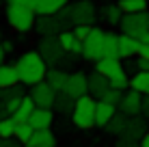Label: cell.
I'll return each mask as SVG.
<instances>
[{"instance_id":"cell-7","label":"cell","mask_w":149,"mask_h":147,"mask_svg":"<svg viewBox=\"0 0 149 147\" xmlns=\"http://www.w3.org/2000/svg\"><path fill=\"white\" fill-rule=\"evenodd\" d=\"M104 37H106V33L102 28H97V26L91 28V33L86 35L84 41H82V56L89 59V61L102 59V52H104Z\"/></svg>"},{"instance_id":"cell-10","label":"cell","mask_w":149,"mask_h":147,"mask_svg":"<svg viewBox=\"0 0 149 147\" xmlns=\"http://www.w3.org/2000/svg\"><path fill=\"white\" fill-rule=\"evenodd\" d=\"M63 91L69 95V98H74V100L89 95V76H84L82 72H74V74H69L67 84H65V89H63Z\"/></svg>"},{"instance_id":"cell-22","label":"cell","mask_w":149,"mask_h":147,"mask_svg":"<svg viewBox=\"0 0 149 147\" xmlns=\"http://www.w3.org/2000/svg\"><path fill=\"white\" fill-rule=\"evenodd\" d=\"M15 84H19V74L15 65H0V89L15 87Z\"/></svg>"},{"instance_id":"cell-23","label":"cell","mask_w":149,"mask_h":147,"mask_svg":"<svg viewBox=\"0 0 149 147\" xmlns=\"http://www.w3.org/2000/svg\"><path fill=\"white\" fill-rule=\"evenodd\" d=\"M35 108H37V106H35L33 98H30V95H24L22 102H19V106L15 108V113L11 115V117H13L15 121H28V117L33 115V110H35Z\"/></svg>"},{"instance_id":"cell-37","label":"cell","mask_w":149,"mask_h":147,"mask_svg":"<svg viewBox=\"0 0 149 147\" xmlns=\"http://www.w3.org/2000/svg\"><path fill=\"white\" fill-rule=\"evenodd\" d=\"M9 4H22V7H30L35 11V4H37V0H7Z\"/></svg>"},{"instance_id":"cell-1","label":"cell","mask_w":149,"mask_h":147,"mask_svg":"<svg viewBox=\"0 0 149 147\" xmlns=\"http://www.w3.org/2000/svg\"><path fill=\"white\" fill-rule=\"evenodd\" d=\"M15 69H17V74H19V82L26 84V87H33V84L45 80L48 63L43 61V56H41L37 50H30V52H24L22 56L17 59Z\"/></svg>"},{"instance_id":"cell-3","label":"cell","mask_w":149,"mask_h":147,"mask_svg":"<svg viewBox=\"0 0 149 147\" xmlns=\"http://www.w3.org/2000/svg\"><path fill=\"white\" fill-rule=\"evenodd\" d=\"M95 98L93 95H84V98H78L74 104V110H71V119H74V125L80 130H89L95 128Z\"/></svg>"},{"instance_id":"cell-29","label":"cell","mask_w":149,"mask_h":147,"mask_svg":"<svg viewBox=\"0 0 149 147\" xmlns=\"http://www.w3.org/2000/svg\"><path fill=\"white\" fill-rule=\"evenodd\" d=\"M147 0H119V7L123 13H143L147 11Z\"/></svg>"},{"instance_id":"cell-9","label":"cell","mask_w":149,"mask_h":147,"mask_svg":"<svg viewBox=\"0 0 149 147\" xmlns=\"http://www.w3.org/2000/svg\"><path fill=\"white\" fill-rule=\"evenodd\" d=\"M30 98H33L35 106H39V108H52L56 100V91L45 80H41V82L30 87Z\"/></svg>"},{"instance_id":"cell-20","label":"cell","mask_w":149,"mask_h":147,"mask_svg":"<svg viewBox=\"0 0 149 147\" xmlns=\"http://www.w3.org/2000/svg\"><path fill=\"white\" fill-rule=\"evenodd\" d=\"M26 147H56V136L52 130H35Z\"/></svg>"},{"instance_id":"cell-12","label":"cell","mask_w":149,"mask_h":147,"mask_svg":"<svg viewBox=\"0 0 149 147\" xmlns=\"http://www.w3.org/2000/svg\"><path fill=\"white\" fill-rule=\"evenodd\" d=\"M95 72H100L102 76H106L108 80L117 78V76L125 74V69H123V63L121 59H110V56H102L95 61Z\"/></svg>"},{"instance_id":"cell-41","label":"cell","mask_w":149,"mask_h":147,"mask_svg":"<svg viewBox=\"0 0 149 147\" xmlns=\"http://www.w3.org/2000/svg\"><path fill=\"white\" fill-rule=\"evenodd\" d=\"M4 117H11V115H9V110H7V102L0 98V119H4Z\"/></svg>"},{"instance_id":"cell-35","label":"cell","mask_w":149,"mask_h":147,"mask_svg":"<svg viewBox=\"0 0 149 147\" xmlns=\"http://www.w3.org/2000/svg\"><path fill=\"white\" fill-rule=\"evenodd\" d=\"M115 147H141V141H134V139H125V136H119Z\"/></svg>"},{"instance_id":"cell-14","label":"cell","mask_w":149,"mask_h":147,"mask_svg":"<svg viewBox=\"0 0 149 147\" xmlns=\"http://www.w3.org/2000/svg\"><path fill=\"white\" fill-rule=\"evenodd\" d=\"M54 121V115H52V108H35L33 115L28 117V123L33 125V130H50Z\"/></svg>"},{"instance_id":"cell-43","label":"cell","mask_w":149,"mask_h":147,"mask_svg":"<svg viewBox=\"0 0 149 147\" xmlns=\"http://www.w3.org/2000/svg\"><path fill=\"white\" fill-rule=\"evenodd\" d=\"M0 43H2L4 52H11V50H13V41H0Z\"/></svg>"},{"instance_id":"cell-33","label":"cell","mask_w":149,"mask_h":147,"mask_svg":"<svg viewBox=\"0 0 149 147\" xmlns=\"http://www.w3.org/2000/svg\"><path fill=\"white\" fill-rule=\"evenodd\" d=\"M110 87L112 89H127L130 87V78H127V74H121V76H117V78H112L110 80Z\"/></svg>"},{"instance_id":"cell-45","label":"cell","mask_w":149,"mask_h":147,"mask_svg":"<svg viewBox=\"0 0 149 147\" xmlns=\"http://www.w3.org/2000/svg\"><path fill=\"white\" fill-rule=\"evenodd\" d=\"M138 41H141V43H149V30H147V33H145V35H143V37H141V39H138Z\"/></svg>"},{"instance_id":"cell-6","label":"cell","mask_w":149,"mask_h":147,"mask_svg":"<svg viewBox=\"0 0 149 147\" xmlns=\"http://www.w3.org/2000/svg\"><path fill=\"white\" fill-rule=\"evenodd\" d=\"M119 26L123 30V35L141 39L149 30V13L147 11H143V13H123Z\"/></svg>"},{"instance_id":"cell-4","label":"cell","mask_w":149,"mask_h":147,"mask_svg":"<svg viewBox=\"0 0 149 147\" xmlns=\"http://www.w3.org/2000/svg\"><path fill=\"white\" fill-rule=\"evenodd\" d=\"M37 52L43 56V61L48 63V67H63V65L69 63V54L63 50L58 37H41Z\"/></svg>"},{"instance_id":"cell-21","label":"cell","mask_w":149,"mask_h":147,"mask_svg":"<svg viewBox=\"0 0 149 147\" xmlns=\"http://www.w3.org/2000/svg\"><path fill=\"white\" fill-rule=\"evenodd\" d=\"M69 0H37L35 4V13L37 15H52L58 13L63 7H67Z\"/></svg>"},{"instance_id":"cell-28","label":"cell","mask_w":149,"mask_h":147,"mask_svg":"<svg viewBox=\"0 0 149 147\" xmlns=\"http://www.w3.org/2000/svg\"><path fill=\"white\" fill-rule=\"evenodd\" d=\"M125 115L123 113H115V117H112L108 123L104 125V130L108 134H112V136H121V132H123V128H125Z\"/></svg>"},{"instance_id":"cell-19","label":"cell","mask_w":149,"mask_h":147,"mask_svg":"<svg viewBox=\"0 0 149 147\" xmlns=\"http://www.w3.org/2000/svg\"><path fill=\"white\" fill-rule=\"evenodd\" d=\"M115 113H117V106L100 100L97 106H95V125H97V128H104V125L115 117Z\"/></svg>"},{"instance_id":"cell-25","label":"cell","mask_w":149,"mask_h":147,"mask_svg":"<svg viewBox=\"0 0 149 147\" xmlns=\"http://www.w3.org/2000/svg\"><path fill=\"white\" fill-rule=\"evenodd\" d=\"M130 89L138 91L141 95H149V72H136L130 78Z\"/></svg>"},{"instance_id":"cell-5","label":"cell","mask_w":149,"mask_h":147,"mask_svg":"<svg viewBox=\"0 0 149 147\" xmlns=\"http://www.w3.org/2000/svg\"><path fill=\"white\" fill-rule=\"evenodd\" d=\"M35 17H37V13L30 7H22V4H9L7 7V22L17 33H28L35 26Z\"/></svg>"},{"instance_id":"cell-39","label":"cell","mask_w":149,"mask_h":147,"mask_svg":"<svg viewBox=\"0 0 149 147\" xmlns=\"http://www.w3.org/2000/svg\"><path fill=\"white\" fill-rule=\"evenodd\" d=\"M0 147H22L19 145V141L17 139H0Z\"/></svg>"},{"instance_id":"cell-36","label":"cell","mask_w":149,"mask_h":147,"mask_svg":"<svg viewBox=\"0 0 149 147\" xmlns=\"http://www.w3.org/2000/svg\"><path fill=\"white\" fill-rule=\"evenodd\" d=\"M125 63H123V69H125V74H130V72H138V65H136V61H132V59H123Z\"/></svg>"},{"instance_id":"cell-27","label":"cell","mask_w":149,"mask_h":147,"mask_svg":"<svg viewBox=\"0 0 149 147\" xmlns=\"http://www.w3.org/2000/svg\"><path fill=\"white\" fill-rule=\"evenodd\" d=\"M102 15H104V20L112 26H119L121 24V17H123V11L119 4H104L102 7Z\"/></svg>"},{"instance_id":"cell-30","label":"cell","mask_w":149,"mask_h":147,"mask_svg":"<svg viewBox=\"0 0 149 147\" xmlns=\"http://www.w3.org/2000/svg\"><path fill=\"white\" fill-rule=\"evenodd\" d=\"M33 125L28 123V121H17V125H15V139L19 141V143H24L26 145L28 141H30V136H33Z\"/></svg>"},{"instance_id":"cell-26","label":"cell","mask_w":149,"mask_h":147,"mask_svg":"<svg viewBox=\"0 0 149 147\" xmlns=\"http://www.w3.org/2000/svg\"><path fill=\"white\" fill-rule=\"evenodd\" d=\"M102 56L119 59V35L106 33V37H104V52H102Z\"/></svg>"},{"instance_id":"cell-31","label":"cell","mask_w":149,"mask_h":147,"mask_svg":"<svg viewBox=\"0 0 149 147\" xmlns=\"http://www.w3.org/2000/svg\"><path fill=\"white\" fill-rule=\"evenodd\" d=\"M15 125H17V121L13 117L0 119V139H13L15 136Z\"/></svg>"},{"instance_id":"cell-15","label":"cell","mask_w":149,"mask_h":147,"mask_svg":"<svg viewBox=\"0 0 149 147\" xmlns=\"http://www.w3.org/2000/svg\"><path fill=\"white\" fill-rule=\"evenodd\" d=\"M143 43L138 41L136 37H130V35H119V59H132L136 54H141Z\"/></svg>"},{"instance_id":"cell-17","label":"cell","mask_w":149,"mask_h":147,"mask_svg":"<svg viewBox=\"0 0 149 147\" xmlns=\"http://www.w3.org/2000/svg\"><path fill=\"white\" fill-rule=\"evenodd\" d=\"M58 41L61 45H63V50L67 54H71V56H78V54H82V41L78 37H76V33L74 30H63V33L58 35Z\"/></svg>"},{"instance_id":"cell-8","label":"cell","mask_w":149,"mask_h":147,"mask_svg":"<svg viewBox=\"0 0 149 147\" xmlns=\"http://www.w3.org/2000/svg\"><path fill=\"white\" fill-rule=\"evenodd\" d=\"M35 30H37L41 37H58L67 28L61 22L58 13H52V15H37L35 17Z\"/></svg>"},{"instance_id":"cell-47","label":"cell","mask_w":149,"mask_h":147,"mask_svg":"<svg viewBox=\"0 0 149 147\" xmlns=\"http://www.w3.org/2000/svg\"><path fill=\"white\" fill-rule=\"evenodd\" d=\"M147 2H149V0H147Z\"/></svg>"},{"instance_id":"cell-42","label":"cell","mask_w":149,"mask_h":147,"mask_svg":"<svg viewBox=\"0 0 149 147\" xmlns=\"http://www.w3.org/2000/svg\"><path fill=\"white\" fill-rule=\"evenodd\" d=\"M138 56H145V59H149V43H143L141 54H138Z\"/></svg>"},{"instance_id":"cell-2","label":"cell","mask_w":149,"mask_h":147,"mask_svg":"<svg viewBox=\"0 0 149 147\" xmlns=\"http://www.w3.org/2000/svg\"><path fill=\"white\" fill-rule=\"evenodd\" d=\"M58 17L65 24V28L76 26V24H91L93 26L95 17H97V9L91 0H76V2H71V4L61 9Z\"/></svg>"},{"instance_id":"cell-13","label":"cell","mask_w":149,"mask_h":147,"mask_svg":"<svg viewBox=\"0 0 149 147\" xmlns=\"http://www.w3.org/2000/svg\"><path fill=\"white\" fill-rule=\"evenodd\" d=\"M145 134H147V121L143 119V117L134 115V117L125 119V128H123L121 136H125V139H134V141H141Z\"/></svg>"},{"instance_id":"cell-18","label":"cell","mask_w":149,"mask_h":147,"mask_svg":"<svg viewBox=\"0 0 149 147\" xmlns=\"http://www.w3.org/2000/svg\"><path fill=\"white\" fill-rule=\"evenodd\" d=\"M67 78H69L67 69H63V67H48L45 82H48L54 91H63L65 84H67Z\"/></svg>"},{"instance_id":"cell-24","label":"cell","mask_w":149,"mask_h":147,"mask_svg":"<svg viewBox=\"0 0 149 147\" xmlns=\"http://www.w3.org/2000/svg\"><path fill=\"white\" fill-rule=\"evenodd\" d=\"M74 104H76V100L69 98L65 91H56V100H54V106H52V108L58 110L61 115H67V113L74 110Z\"/></svg>"},{"instance_id":"cell-16","label":"cell","mask_w":149,"mask_h":147,"mask_svg":"<svg viewBox=\"0 0 149 147\" xmlns=\"http://www.w3.org/2000/svg\"><path fill=\"white\" fill-rule=\"evenodd\" d=\"M108 89H110V80L106 76H102L100 72H93L89 76V95H93L95 100H102Z\"/></svg>"},{"instance_id":"cell-44","label":"cell","mask_w":149,"mask_h":147,"mask_svg":"<svg viewBox=\"0 0 149 147\" xmlns=\"http://www.w3.org/2000/svg\"><path fill=\"white\" fill-rule=\"evenodd\" d=\"M141 147H149V130H147V134L141 139Z\"/></svg>"},{"instance_id":"cell-40","label":"cell","mask_w":149,"mask_h":147,"mask_svg":"<svg viewBox=\"0 0 149 147\" xmlns=\"http://www.w3.org/2000/svg\"><path fill=\"white\" fill-rule=\"evenodd\" d=\"M143 115H145V119H149V95H143Z\"/></svg>"},{"instance_id":"cell-46","label":"cell","mask_w":149,"mask_h":147,"mask_svg":"<svg viewBox=\"0 0 149 147\" xmlns=\"http://www.w3.org/2000/svg\"><path fill=\"white\" fill-rule=\"evenodd\" d=\"M4 54H7V52H4V48H2V43H0V65H2V59H4Z\"/></svg>"},{"instance_id":"cell-38","label":"cell","mask_w":149,"mask_h":147,"mask_svg":"<svg viewBox=\"0 0 149 147\" xmlns=\"http://www.w3.org/2000/svg\"><path fill=\"white\" fill-rule=\"evenodd\" d=\"M136 65H138V72H149V59L138 56L136 59Z\"/></svg>"},{"instance_id":"cell-32","label":"cell","mask_w":149,"mask_h":147,"mask_svg":"<svg viewBox=\"0 0 149 147\" xmlns=\"http://www.w3.org/2000/svg\"><path fill=\"white\" fill-rule=\"evenodd\" d=\"M121 98H123V91H121V89H112V87H110V89L104 93V98H102V100H104V102H108V104H112V106H119Z\"/></svg>"},{"instance_id":"cell-11","label":"cell","mask_w":149,"mask_h":147,"mask_svg":"<svg viewBox=\"0 0 149 147\" xmlns=\"http://www.w3.org/2000/svg\"><path fill=\"white\" fill-rule=\"evenodd\" d=\"M119 113H123L125 117H134V115H138L143 110V95L138 93V91L130 89L127 93H123L121 102H119Z\"/></svg>"},{"instance_id":"cell-34","label":"cell","mask_w":149,"mask_h":147,"mask_svg":"<svg viewBox=\"0 0 149 147\" xmlns=\"http://www.w3.org/2000/svg\"><path fill=\"white\" fill-rule=\"evenodd\" d=\"M91 28H93L91 24H76V26H74V33H76V37H78L80 41H84V37L91 33Z\"/></svg>"}]
</instances>
